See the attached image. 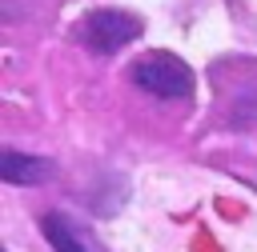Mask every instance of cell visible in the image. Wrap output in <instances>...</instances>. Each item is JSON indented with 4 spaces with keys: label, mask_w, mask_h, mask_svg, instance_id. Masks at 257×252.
<instances>
[{
    "label": "cell",
    "mask_w": 257,
    "mask_h": 252,
    "mask_svg": "<svg viewBox=\"0 0 257 252\" xmlns=\"http://www.w3.org/2000/svg\"><path fill=\"white\" fill-rule=\"evenodd\" d=\"M128 76H133V84L141 92L161 96V100H185V96H193V72L173 52H149V56H141L128 68Z\"/></svg>",
    "instance_id": "obj_1"
},
{
    "label": "cell",
    "mask_w": 257,
    "mask_h": 252,
    "mask_svg": "<svg viewBox=\"0 0 257 252\" xmlns=\"http://www.w3.org/2000/svg\"><path fill=\"white\" fill-rule=\"evenodd\" d=\"M76 36H80V44L88 52L112 56V52H120L124 44H133L141 36V20L133 12H120V8H96V12H88L80 20Z\"/></svg>",
    "instance_id": "obj_2"
},
{
    "label": "cell",
    "mask_w": 257,
    "mask_h": 252,
    "mask_svg": "<svg viewBox=\"0 0 257 252\" xmlns=\"http://www.w3.org/2000/svg\"><path fill=\"white\" fill-rule=\"evenodd\" d=\"M48 172H52V160H44V156H28L16 148L0 152V176L8 184H40V180H48Z\"/></svg>",
    "instance_id": "obj_3"
},
{
    "label": "cell",
    "mask_w": 257,
    "mask_h": 252,
    "mask_svg": "<svg viewBox=\"0 0 257 252\" xmlns=\"http://www.w3.org/2000/svg\"><path fill=\"white\" fill-rule=\"evenodd\" d=\"M40 232L48 236L52 252H88V248H84V240L76 236V228H72L60 212H48V216L40 220Z\"/></svg>",
    "instance_id": "obj_4"
}]
</instances>
